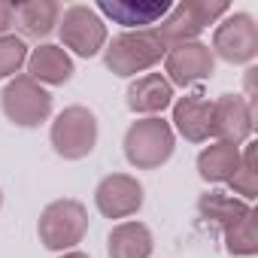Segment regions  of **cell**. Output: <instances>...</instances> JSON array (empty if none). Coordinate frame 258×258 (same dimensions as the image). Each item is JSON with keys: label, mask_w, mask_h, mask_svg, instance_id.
<instances>
[{"label": "cell", "mask_w": 258, "mask_h": 258, "mask_svg": "<svg viewBox=\"0 0 258 258\" xmlns=\"http://www.w3.org/2000/svg\"><path fill=\"white\" fill-rule=\"evenodd\" d=\"M240 164V146L213 143L198 155V173L204 182H228Z\"/></svg>", "instance_id": "obj_19"}, {"label": "cell", "mask_w": 258, "mask_h": 258, "mask_svg": "<svg viewBox=\"0 0 258 258\" xmlns=\"http://www.w3.org/2000/svg\"><path fill=\"white\" fill-rule=\"evenodd\" d=\"M249 210H252V207H249L246 201L231 198V195H222V191L201 195V201H198V213H201V219H204L207 225L219 228L222 234H225L231 225H237Z\"/></svg>", "instance_id": "obj_18"}, {"label": "cell", "mask_w": 258, "mask_h": 258, "mask_svg": "<svg viewBox=\"0 0 258 258\" xmlns=\"http://www.w3.org/2000/svg\"><path fill=\"white\" fill-rule=\"evenodd\" d=\"M0 106H4V115L13 124L40 127L52 115V94L25 73V76H13L7 82L4 94H0Z\"/></svg>", "instance_id": "obj_5"}, {"label": "cell", "mask_w": 258, "mask_h": 258, "mask_svg": "<svg viewBox=\"0 0 258 258\" xmlns=\"http://www.w3.org/2000/svg\"><path fill=\"white\" fill-rule=\"evenodd\" d=\"M58 19H61V7L55 0H22V4H13V25L22 31V37H31V40L49 37Z\"/></svg>", "instance_id": "obj_15"}, {"label": "cell", "mask_w": 258, "mask_h": 258, "mask_svg": "<svg viewBox=\"0 0 258 258\" xmlns=\"http://www.w3.org/2000/svg\"><path fill=\"white\" fill-rule=\"evenodd\" d=\"M85 231H88V210L79 201H70V198L52 201L40 213V222H37L40 243L52 252L73 249L76 243H82Z\"/></svg>", "instance_id": "obj_4"}, {"label": "cell", "mask_w": 258, "mask_h": 258, "mask_svg": "<svg viewBox=\"0 0 258 258\" xmlns=\"http://www.w3.org/2000/svg\"><path fill=\"white\" fill-rule=\"evenodd\" d=\"M255 127V115H252V103H246L243 94H222L219 100H213V127L210 134L219 137V143H231L240 146L252 137Z\"/></svg>", "instance_id": "obj_10"}, {"label": "cell", "mask_w": 258, "mask_h": 258, "mask_svg": "<svg viewBox=\"0 0 258 258\" xmlns=\"http://www.w3.org/2000/svg\"><path fill=\"white\" fill-rule=\"evenodd\" d=\"M10 28H13V4L0 0V37H4Z\"/></svg>", "instance_id": "obj_23"}, {"label": "cell", "mask_w": 258, "mask_h": 258, "mask_svg": "<svg viewBox=\"0 0 258 258\" xmlns=\"http://www.w3.org/2000/svg\"><path fill=\"white\" fill-rule=\"evenodd\" d=\"M28 76L40 85H64L73 76V61L61 46H40L28 55Z\"/></svg>", "instance_id": "obj_16"}, {"label": "cell", "mask_w": 258, "mask_h": 258, "mask_svg": "<svg viewBox=\"0 0 258 258\" xmlns=\"http://www.w3.org/2000/svg\"><path fill=\"white\" fill-rule=\"evenodd\" d=\"M94 13L112 19L115 25L146 31L149 25L164 22V16L170 13V4L167 0H100Z\"/></svg>", "instance_id": "obj_12"}, {"label": "cell", "mask_w": 258, "mask_h": 258, "mask_svg": "<svg viewBox=\"0 0 258 258\" xmlns=\"http://www.w3.org/2000/svg\"><path fill=\"white\" fill-rule=\"evenodd\" d=\"M173 149H176L173 127H170V121H164L158 115L134 121L124 134V158L137 170H155V167L167 164Z\"/></svg>", "instance_id": "obj_2"}, {"label": "cell", "mask_w": 258, "mask_h": 258, "mask_svg": "<svg viewBox=\"0 0 258 258\" xmlns=\"http://www.w3.org/2000/svg\"><path fill=\"white\" fill-rule=\"evenodd\" d=\"M255 219H258V213L255 210H249L237 225H231L222 237H225V249L231 252V255H246V258H252L255 252H258V231H255Z\"/></svg>", "instance_id": "obj_20"}, {"label": "cell", "mask_w": 258, "mask_h": 258, "mask_svg": "<svg viewBox=\"0 0 258 258\" xmlns=\"http://www.w3.org/2000/svg\"><path fill=\"white\" fill-rule=\"evenodd\" d=\"M94 204L106 219H127L143 207V185L127 173H109L97 182Z\"/></svg>", "instance_id": "obj_11"}, {"label": "cell", "mask_w": 258, "mask_h": 258, "mask_svg": "<svg viewBox=\"0 0 258 258\" xmlns=\"http://www.w3.org/2000/svg\"><path fill=\"white\" fill-rule=\"evenodd\" d=\"M213 70H216V55L201 40L170 46L167 55H164V73H167L164 79L170 85H179V88H188L195 82L210 79Z\"/></svg>", "instance_id": "obj_9"}, {"label": "cell", "mask_w": 258, "mask_h": 258, "mask_svg": "<svg viewBox=\"0 0 258 258\" xmlns=\"http://www.w3.org/2000/svg\"><path fill=\"white\" fill-rule=\"evenodd\" d=\"M58 31H61V43L79 58H94L106 46V25L94 13V7H82V4L67 7L58 19Z\"/></svg>", "instance_id": "obj_8"}, {"label": "cell", "mask_w": 258, "mask_h": 258, "mask_svg": "<svg viewBox=\"0 0 258 258\" xmlns=\"http://www.w3.org/2000/svg\"><path fill=\"white\" fill-rule=\"evenodd\" d=\"M61 258H88V255H85V252H76V249H73V252H64Z\"/></svg>", "instance_id": "obj_24"}, {"label": "cell", "mask_w": 258, "mask_h": 258, "mask_svg": "<svg viewBox=\"0 0 258 258\" xmlns=\"http://www.w3.org/2000/svg\"><path fill=\"white\" fill-rule=\"evenodd\" d=\"M52 149L67 158V161H79L85 158L94 146H97V118L91 109L85 106H67L58 112V118L52 121Z\"/></svg>", "instance_id": "obj_6"}, {"label": "cell", "mask_w": 258, "mask_h": 258, "mask_svg": "<svg viewBox=\"0 0 258 258\" xmlns=\"http://www.w3.org/2000/svg\"><path fill=\"white\" fill-rule=\"evenodd\" d=\"M152 246V231L143 222H121L106 237L109 258H149Z\"/></svg>", "instance_id": "obj_17"}, {"label": "cell", "mask_w": 258, "mask_h": 258, "mask_svg": "<svg viewBox=\"0 0 258 258\" xmlns=\"http://www.w3.org/2000/svg\"><path fill=\"white\" fill-rule=\"evenodd\" d=\"M22 64H28L25 40L16 37V34H4V37H0V79L16 76L22 70Z\"/></svg>", "instance_id": "obj_22"}, {"label": "cell", "mask_w": 258, "mask_h": 258, "mask_svg": "<svg viewBox=\"0 0 258 258\" xmlns=\"http://www.w3.org/2000/svg\"><path fill=\"white\" fill-rule=\"evenodd\" d=\"M164 55H167V46H164V40L158 37L155 28L124 31V34H118L106 43L103 64L115 76H134V73H143V70L155 67Z\"/></svg>", "instance_id": "obj_1"}, {"label": "cell", "mask_w": 258, "mask_h": 258, "mask_svg": "<svg viewBox=\"0 0 258 258\" xmlns=\"http://www.w3.org/2000/svg\"><path fill=\"white\" fill-rule=\"evenodd\" d=\"M173 127L188 143H204L213 127V100L201 91L179 97L173 103Z\"/></svg>", "instance_id": "obj_13"}, {"label": "cell", "mask_w": 258, "mask_h": 258, "mask_svg": "<svg viewBox=\"0 0 258 258\" xmlns=\"http://www.w3.org/2000/svg\"><path fill=\"white\" fill-rule=\"evenodd\" d=\"M228 13H231V7L225 0H182L179 7H170V13L164 16V22L155 31L164 40V46L170 49V46L198 40L213 22L225 19Z\"/></svg>", "instance_id": "obj_3"}, {"label": "cell", "mask_w": 258, "mask_h": 258, "mask_svg": "<svg viewBox=\"0 0 258 258\" xmlns=\"http://www.w3.org/2000/svg\"><path fill=\"white\" fill-rule=\"evenodd\" d=\"M255 152H258V143H249L246 149H240V164H237L234 176L228 179V185L237 195H243L246 204L258 195V161H255Z\"/></svg>", "instance_id": "obj_21"}, {"label": "cell", "mask_w": 258, "mask_h": 258, "mask_svg": "<svg viewBox=\"0 0 258 258\" xmlns=\"http://www.w3.org/2000/svg\"><path fill=\"white\" fill-rule=\"evenodd\" d=\"M173 103V85L164 79V73H146L127 85V109L137 115H158Z\"/></svg>", "instance_id": "obj_14"}, {"label": "cell", "mask_w": 258, "mask_h": 258, "mask_svg": "<svg viewBox=\"0 0 258 258\" xmlns=\"http://www.w3.org/2000/svg\"><path fill=\"white\" fill-rule=\"evenodd\" d=\"M0 207H4V195H0Z\"/></svg>", "instance_id": "obj_25"}, {"label": "cell", "mask_w": 258, "mask_h": 258, "mask_svg": "<svg viewBox=\"0 0 258 258\" xmlns=\"http://www.w3.org/2000/svg\"><path fill=\"white\" fill-rule=\"evenodd\" d=\"M213 55L228 64H252L258 55V25L249 13H228L213 31Z\"/></svg>", "instance_id": "obj_7"}]
</instances>
